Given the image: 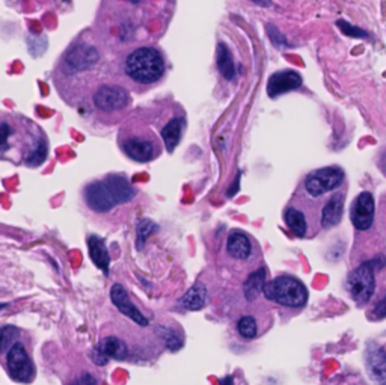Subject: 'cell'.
Segmentation results:
<instances>
[{"instance_id":"cell-1","label":"cell","mask_w":386,"mask_h":385,"mask_svg":"<svg viewBox=\"0 0 386 385\" xmlns=\"http://www.w3.org/2000/svg\"><path fill=\"white\" fill-rule=\"evenodd\" d=\"M124 73L131 82L139 85H153L165 76V56L156 47H138L127 55Z\"/></svg>"},{"instance_id":"cell-2","label":"cell","mask_w":386,"mask_h":385,"mask_svg":"<svg viewBox=\"0 0 386 385\" xmlns=\"http://www.w3.org/2000/svg\"><path fill=\"white\" fill-rule=\"evenodd\" d=\"M262 293L266 299L282 307L300 308L308 303V289L302 281L291 275H279L267 281Z\"/></svg>"},{"instance_id":"cell-3","label":"cell","mask_w":386,"mask_h":385,"mask_svg":"<svg viewBox=\"0 0 386 385\" xmlns=\"http://www.w3.org/2000/svg\"><path fill=\"white\" fill-rule=\"evenodd\" d=\"M382 268L379 259L362 263L347 277V290L357 304L369 303L376 290V269Z\"/></svg>"},{"instance_id":"cell-4","label":"cell","mask_w":386,"mask_h":385,"mask_svg":"<svg viewBox=\"0 0 386 385\" xmlns=\"http://www.w3.org/2000/svg\"><path fill=\"white\" fill-rule=\"evenodd\" d=\"M346 174L340 166H325L309 173L305 178V191L313 196V198H318L325 194L332 192L338 189L344 182Z\"/></svg>"},{"instance_id":"cell-5","label":"cell","mask_w":386,"mask_h":385,"mask_svg":"<svg viewBox=\"0 0 386 385\" xmlns=\"http://www.w3.org/2000/svg\"><path fill=\"white\" fill-rule=\"evenodd\" d=\"M5 364L8 375L17 382H31L34 379L35 369L27 349L23 343L17 342L5 355Z\"/></svg>"},{"instance_id":"cell-6","label":"cell","mask_w":386,"mask_h":385,"mask_svg":"<svg viewBox=\"0 0 386 385\" xmlns=\"http://www.w3.org/2000/svg\"><path fill=\"white\" fill-rule=\"evenodd\" d=\"M122 152H124L131 161L145 164L153 161L156 154L158 153L156 140L145 135H127L121 140Z\"/></svg>"},{"instance_id":"cell-7","label":"cell","mask_w":386,"mask_h":385,"mask_svg":"<svg viewBox=\"0 0 386 385\" xmlns=\"http://www.w3.org/2000/svg\"><path fill=\"white\" fill-rule=\"evenodd\" d=\"M84 201L91 210L97 213H107L118 205L105 180L92 182L84 187Z\"/></svg>"},{"instance_id":"cell-8","label":"cell","mask_w":386,"mask_h":385,"mask_svg":"<svg viewBox=\"0 0 386 385\" xmlns=\"http://www.w3.org/2000/svg\"><path fill=\"white\" fill-rule=\"evenodd\" d=\"M128 349L126 343L115 335L105 337L91 352V360L97 365H106L109 360H126Z\"/></svg>"},{"instance_id":"cell-9","label":"cell","mask_w":386,"mask_h":385,"mask_svg":"<svg viewBox=\"0 0 386 385\" xmlns=\"http://www.w3.org/2000/svg\"><path fill=\"white\" fill-rule=\"evenodd\" d=\"M128 92L115 85H103L94 94V105L105 112L124 109L128 105Z\"/></svg>"},{"instance_id":"cell-10","label":"cell","mask_w":386,"mask_h":385,"mask_svg":"<svg viewBox=\"0 0 386 385\" xmlns=\"http://www.w3.org/2000/svg\"><path fill=\"white\" fill-rule=\"evenodd\" d=\"M350 219L356 230L366 231L371 228L374 222V198L370 192H361L356 196L350 209Z\"/></svg>"},{"instance_id":"cell-11","label":"cell","mask_w":386,"mask_h":385,"mask_svg":"<svg viewBox=\"0 0 386 385\" xmlns=\"http://www.w3.org/2000/svg\"><path fill=\"white\" fill-rule=\"evenodd\" d=\"M110 299L114 305L118 308V312L121 314L127 316L130 321H133L139 326H147L148 325V319L139 312V308L133 304V300L130 299V295L126 290V287L117 283L112 286L110 289Z\"/></svg>"},{"instance_id":"cell-12","label":"cell","mask_w":386,"mask_h":385,"mask_svg":"<svg viewBox=\"0 0 386 385\" xmlns=\"http://www.w3.org/2000/svg\"><path fill=\"white\" fill-rule=\"evenodd\" d=\"M304 79L295 70H282L275 74H272L267 82V94L269 97L276 99L282 94L296 91L302 87Z\"/></svg>"},{"instance_id":"cell-13","label":"cell","mask_w":386,"mask_h":385,"mask_svg":"<svg viewBox=\"0 0 386 385\" xmlns=\"http://www.w3.org/2000/svg\"><path fill=\"white\" fill-rule=\"evenodd\" d=\"M98 61V52L91 45H77L67 55V64L71 68L82 71L92 67Z\"/></svg>"},{"instance_id":"cell-14","label":"cell","mask_w":386,"mask_h":385,"mask_svg":"<svg viewBox=\"0 0 386 385\" xmlns=\"http://www.w3.org/2000/svg\"><path fill=\"white\" fill-rule=\"evenodd\" d=\"M366 365L371 378L379 385H386V351L380 346L371 344L366 352Z\"/></svg>"},{"instance_id":"cell-15","label":"cell","mask_w":386,"mask_h":385,"mask_svg":"<svg viewBox=\"0 0 386 385\" xmlns=\"http://www.w3.org/2000/svg\"><path fill=\"white\" fill-rule=\"evenodd\" d=\"M344 212V194L336 192L327 203L323 205L322 210V227L323 228H332L335 225L341 222Z\"/></svg>"},{"instance_id":"cell-16","label":"cell","mask_w":386,"mask_h":385,"mask_svg":"<svg viewBox=\"0 0 386 385\" xmlns=\"http://www.w3.org/2000/svg\"><path fill=\"white\" fill-rule=\"evenodd\" d=\"M105 182L118 204L128 203L133 200V196L136 195V189L130 184V182L124 175L110 174L105 178Z\"/></svg>"},{"instance_id":"cell-17","label":"cell","mask_w":386,"mask_h":385,"mask_svg":"<svg viewBox=\"0 0 386 385\" xmlns=\"http://www.w3.org/2000/svg\"><path fill=\"white\" fill-rule=\"evenodd\" d=\"M88 251L89 257L94 265L103 270V274L109 275V266H110V256L109 249L106 247L105 240L98 236H89L88 238Z\"/></svg>"},{"instance_id":"cell-18","label":"cell","mask_w":386,"mask_h":385,"mask_svg":"<svg viewBox=\"0 0 386 385\" xmlns=\"http://www.w3.org/2000/svg\"><path fill=\"white\" fill-rule=\"evenodd\" d=\"M227 251L232 259L246 260L252 254V243L246 234L239 231V230H234L228 236Z\"/></svg>"},{"instance_id":"cell-19","label":"cell","mask_w":386,"mask_h":385,"mask_svg":"<svg viewBox=\"0 0 386 385\" xmlns=\"http://www.w3.org/2000/svg\"><path fill=\"white\" fill-rule=\"evenodd\" d=\"M183 129H184V119L180 118V117L172 118L162 129V133H160V135H162L166 152L172 153L174 150L177 148V145L180 144V139H181V135H183Z\"/></svg>"},{"instance_id":"cell-20","label":"cell","mask_w":386,"mask_h":385,"mask_svg":"<svg viewBox=\"0 0 386 385\" xmlns=\"http://www.w3.org/2000/svg\"><path fill=\"white\" fill-rule=\"evenodd\" d=\"M207 303V287L201 283H196L191 287L184 296L180 299V305L187 312H200Z\"/></svg>"},{"instance_id":"cell-21","label":"cell","mask_w":386,"mask_h":385,"mask_svg":"<svg viewBox=\"0 0 386 385\" xmlns=\"http://www.w3.org/2000/svg\"><path fill=\"white\" fill-rule=\"evenodd\" d=\"M267 283V270L265 268L258 269L257 272H253L248 277V279L244 281L243 284V293L246 296L248 300H255L258 295L262 292Z\"/></svg>"},{"instance_id":"cell-22","label":"cell","mask_w":386,"mask_h":385,"mask_svg":"<svg viewBox=\"0 0 386 385\" xmlns=\"http://www.w3.org/2000/svg\"><path fill=\"white\" fill-rule=\"evenodd\" d=\"M284 221L288 230L295 234L296 238H305L308 231V222L304 212L296 208H288L284 213Z\"/></svg>"},{"instance_id":"cell-23","label":"cell","mask_w":386,"mask_h":385,"mask_svg":"<svg viewBox=\"0 0 386 385\" xmlns=\"http://www.w3.org/2000/svg\"><path fill=\"white\" fill-rule=\"evenodd\" d=\"M218 67L222 71V74L228 80L234 78V62H232V56L230 50L225 47L223 44L219 45V52H218Z\"/></svg>"},{"instance_id":"cell-24","label":"cell","mask_w":386,"mask_h":385,"mask_svg":"<svg viewBox=\"0 0 386 385\" xmlns=\"http://www.w3.org/2000/svg\"><path fill=\"white\" fill-rule=\"evenodd\" d=\"M237 333L246 340L255 339L258 334V325L257 321L252 316H243L237 322Z\"/></svg>"},{"instance_id":"cell-25","label":"cell","mask_w":386,"mask_h":385,"mask_svg":"<svg viewBox=\"0 0 386 385\" xmlns=\"http://www.w3.org/2000/svg\"><path fill=\"white\" fill-rule=\"evenodd\" d=\"M157 224L153 222L151 219H142L139 221L138 227H136V233H138V248L142 249L144 243L147 242V239L151 236L154 231H157Z\"/></svg>"},{"instance_id":"cell-26","label":"cell","mask_w":386,"mask_h":385,"mask_svg":"<svg viewBox=\"0 0 386 385\" xmlns=\"http://www.w3.org/2000/svg\"><path fill=\"white\" fill-rule=\"evenodd\" d=\"M18 330L13 325H6L2 328V346H0V352L6 355V352L17 343Z\"/></svg>"},{"instance_id":"cell-27","label":"cell","mask_w":386,"mask_h":385,"mask_svg":"<svg viewBox=\"0 0 386 385\" xmlns=\"http://www.w3.org/2000/svg\"><path fill=\"white\" fill-rule=\"evenodd\" d=\"M162 331H163L162 337H163V340H165L169 351L175 352L180 349V347H183V340L180 339V335H178L177 333L168 330V328H162Z\"/></svg>"},{"instance_id":"cell-28","label":"cell","mask_w":386,"mask_h":385,"mask_svg":"<svg viewBox=\"0 0 386 385\" xmlns=\"http://www.w3.org/2000/svg\"><path fill=\"white\" fill-rule=\"evenodd\" d=\"M373 317L374 319H385L386 317V295L379 300L373 308Z\"/></svg>"},{"instance_id":"cell-29","label":"cell","mask_w":386,"mask_h":385,"mask_svg":"<svg viewBox=\"0 0 386 385\" xmlns=\"http://www.w3.org/2000/svg\"><path fill=\"white\" fill-rule=\"evenodd\" d=\"M71 385H97V379L91 373H82L77 379H74Z\"/></svg>"},{"instance_id":"cell-30","label":"cell","mask_w":386,"mask_h":385,"mask_svg":"<svg viewBox=\"0 0 386 385\" xmlns=\"http://www.w3.org/2000/svg\"><path fill=\"white\" fill-rule=\"evenodd\" d=\"M239 182H240V174L237 177H235L234 184L231 186V189H228V192H227V196H230V198L239 192Z\"/></svg>"},{"instance_id":"cell-31","label":"cell","mask_w":386,"mask_h":385,"mask_svg":"<svg viewBox=\"0 0 386 385\" xmlns=\"http://www.w3.org/2000/svg\"><path fill=\"white\" fill-rule=\"evenodd\" d=\"M126 2H127V3H130V5L136 6V5H139L140 2H144V0H126Z\"/></svg>"},{"instance_id":"cell-32","label":"cell","mask_w":386,"mask_h":385,"mask_svg":"<svg viewBox=\"0 0 386 385\" xmlns=\"http://www.w3.org/2000/svg\"><path fill=\"white\" fill-rule=\"evenodd\" d=\"M222 384H223V385H232V378H225V379L222 381Z\"/></svg>"},{"instance_id":"cell-33","label":"cell","mask_w":386,"mask_h":385,"mask_svg":"<svg viewBox=\"0 0 386 385\" xmlns=\"http://www.w3.org/2000/svg\"><path fill=\"white\" fill-rule=\"evenodd\" d=\"M64 2H71V0H64Z\"/></svg>"}]
</instances>
